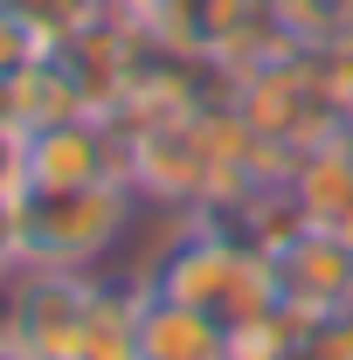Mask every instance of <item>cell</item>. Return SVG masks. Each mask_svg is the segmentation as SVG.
Returning a JSON list of instances; mask_svg holds the SVG:
<instances>
[{
    "label": "cell",
    "instance_id": "6da1fadb",
    "mask_svg": "<svg viewBox=\"0 0 353 360\" xmlns=\"http://www.w3.org/2000/svg\"><path fill=\"white\" fill-rule=\"evenodd\" d=\"M146 201L132 180H90V187H28L14 201V236L28 270H97L125 250Z\"/></svg>",
    "mask_w": 353,
    "mask_h": 360
},
{
    "label": "cell",
    "instance_id": "7a4b0ae2",
    "mask_svg": "<svg viewBox=\"0 0 353 360\" xmlns=\"http://www.w3.org/2000/svg\"><path fill=\"white\" fill-rule=\"evenodd\" d=\"M97 270H14L0 291V340H14L28 360H77L97 305Z\"/></svg>",
    "mask_w": 353,
    "mask_h": 360
},
{
    "label": "cell",
    "instance_id": "3957f363",
    "mask_svg": "<svg viewBox=\"0 0 353 360\" xmlns=\"http://www.w3.org/2000/svg\"><path fill=\"white\" fill-rule=\"evenodd\" d=\"M21 153V194L28 187H90V180H132V160H125V125L118 118H63V125H42V132L14 139Z\"/></svg>",
    "mask_w": 353,
    "mask_h": 360
},
{
    "label": "cell",
    "instance_id": "277c9868",
    "mask_svg": "<svg viewBox=\"0 0 353 360\" xmlns=\"http://www.w3.org/2000/svg\"><path fill=\"white\" fill-rule=\"evenodd\" d=\"M270 270H277V305L298 319H326L353 305V243L326 236L312 222H291L284 236H270Z\"/></svg>",
    "mask_w": 353,
    "mask_h": 360
},
{
    "label": "cell",
    "instance_id": "5b68a950",
    "mask_svg": "<svg viewBox=\"0 0 353 360\" xmlns=\"http://www.w3.org/2000/svg\"><path fill=\"white\" fill-rule=\"evenodd\" d=\"M284 194L312 229L353 243V125L312 139L298 153V167H291V180H284Z\"/></svg>",
    "mask_w": 353,
    "mask_h": 360
},
{
    "label": "cell",
    "instance_id": "8992f818",
    "mask_svg": "<svg viewBox=\"0 0 353 360\" xmlns=\"http://www.w3.org/2000/svg\"><path fill=\"white\" fill-rule=\"evenodd\" d=\"M139 360H229V326L201 305L139 284Z\"/></svg>",
    "mask_w": 353,
    "mask_h": 360
},
{
    "label": "cell",
    "instance_id": "52a82bcc",
    "mask_svg": "<svg viewBox=\"0 0 353 360\" xmlns=\"http://www.w3.org/2000/svg\"><path fill=\"white\" fill-rule=\"evenodd\" d=\"M298 340H305V319L270 305V312L229 326V360H298Z\"/></svg>",
    "mask_w": 353,
    "mask_h": 360
},
{
    "label": "cell",
    "instance_id": "ba28073f",
    "mask_svg": "<svg viewBox=\"0 0 353 360\" xmlns=\"http://www.w3.org/2000/svg\"><path fill=\"white\" fill-rule=\"evenodd\" d=\"M14 14H21V28L42 49H63L70 35H84L104 7H97V0H14Z\"/></svg>",
    "mask_w": 353,
    "mask_h": 360
},
{
    "label": "cell",
    "instance_id": "9c48e42d",
    "mask_svg": "<svg viewBox=\"0 0 353 360\" xmlns=\"http://www.w3.org/2000/svg\"><path fill=\"white\" fill-rule=\"evenodd\" d=\"M298 360H353V305L347 312H326V319H305Z\"/></svg>",
    "mask_w": 353,
    "mask_h": 360
},
{
    "label": "cell",
    "instance_id": "30bf717a",
    "mask_svg": "<svg viewBox=\"0 0 353 360\" xmlns=\"http://www.w3.org/2000/svg\"><path fill=\"white\" fill-rule=\"evenodd\" d=\"M35 56H49V49L21 28V14H14V7H0V84H7L21 63H35Z\"/></svg>",
    "mask_w": 353,
    "mask_h": 360
},
{
    "label": "cell",
    "instance_id": "8fae6325",
    "mask_svg": "<svg viewBox=\"0 0 353 360\" xmlns=\"http://www.w3.org/2000/svg\"><path fill=\"white\" fill-rule=\"evenodd\" d=\"M14 270H21V236H14V208L0 201V291L14 284Z\"/></svg>",
    "mask_w": 353,
    "mask_h": 360
},
{
    "label": "cell",
    "instance_id": "7c38bea8",
    "mask_svg": "<svg viewBox=\"0 0 353 360\" xmlns=\"http://www.w3.org/2000/svg\"><path fill=\"white\" fill-rule=\"evenodd\" d=\"M0 360H28V354H21V347H14V340H0Z\"/></svg>",
    "mask_w": 353,
    "mask_h": 360
},
{
    "label": "cell",
    "instance_id": "4fadbf2b",
    "mask_svg": "<svg viewBox=\"0 0 353 360\" xmlns=\"http://www.w3.org/2000/svg\"><path fill=\"white\" fill-rule=\"evenodd\" d=\"M97 7H118V0H97Z\"/></svg>",
    "mask_w": 353,
    "mask_h": 360
},
{
    "label": "cell",
    "instance_id": "5bb4252c",
    "mask_svg": "<svg viewBox=\"0 0 353 360\" xmlns=\"http://www.w3.org/2000/svg\"><path fill=\"white\" fill-rule=\"evenodd\" d=\"M0 7H14V0H0Z\"/></svg>",
    "mask_w": 353,
    "mask_h": 360
}]
</instances>
